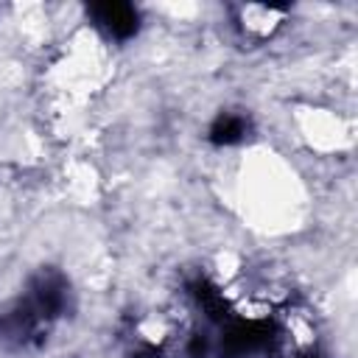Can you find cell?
<instances>
[{
	"instance_id": "cell-2",
	"label": "cell",
	"mask_w": 358,
	"mask_h": 358,
	"mask_svg": "<svg viewBox=\"0 0 358 358\" xmlns=\"http://www.w3.org/2000/svg\"><path fill=\"white\" fill-rule=\"evenodd\" d=\"M249 134V120L235 112H221L210 126V140L215 145H235Z\"/></svg>"
},
{
	"instance_id": "cell-1",
	"label": "cell",
	"mask_w": 358,
	"mask_h": 358,
	"mask_svg": "<svg viewBox=\"0 0 358 358\" xmlns=\"http://www.w3.org/2000/svg\"><path fill=\"white\" fill-rule=\"evenodd\" d=\"M90 14L115 39L134 36L137 34V25H140V14L129 3H95V6H90Z\"/></svg>"
},
{
	"instance_id": "cell-3",
	"label": "cell",
	"mask_w": 358,
	"mask_h": 358,
	"mask_svg": "<svg viewBox=\"0 0 358 358\" xmlns=\"http://www.w3.org/2000/svg\"><path fill=\"white\" fill-rule=\"evenodd\" d=\"M299 358H324V355H319V352H308V355H299Z\"/></svg>"
}]
</instances>
